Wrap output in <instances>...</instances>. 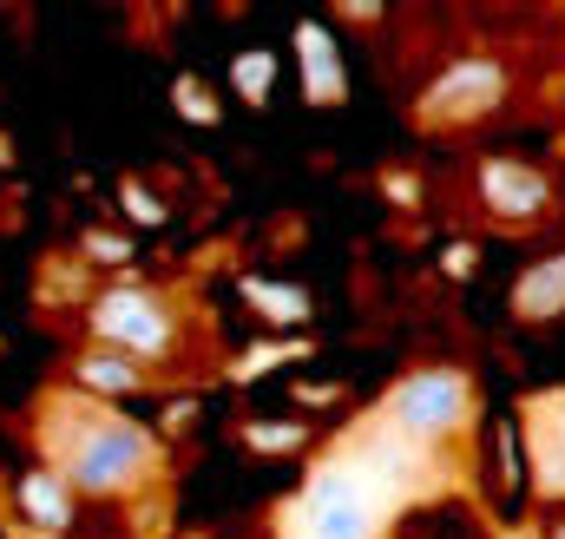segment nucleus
I'll return each mask as SVG.
<instances>
[{
	"instance_id": "obj_7",
	"label": "nucleus",
	"mask_w": 565,
	"mask_h": 539,
	"mask_svg": "<svg viewBox=\"0 0 565 539\" xmlns=\"http://www.w3.org/2000/svg\"><path fill=\"white\" fill-rule=\"evenodd\" d=\"M73 382H79L86 395H139L151 376H145L139 356H126V349H113V342H86V349L73 356Z\"/></svg>"
},
{
	"instance_id": "obj_1",
	"label": "nucleus",
	"mask_w": 565,
	"mask_h": 539,
	"mask_svg": "<svg viewBox=\"0 0 565 539\" xmlns=\"http://www.w3.org/2000/svg\"><path fill=\"white\" fill-rule=\"evenodd\" d=\"M415 461H422L415 441L375 427L369 447L329 461L302 487V500L289 507V539H375L382 533V514L395 507V487L408 480L402 467H415Z\"/></svg>"
},
{
	"instance_id": "obj_5",
	"label": "nucleus",
	"mask_w": 565,
	"mask_h": 539,
	"mask_svg": "<svg viewBox=\"0 0 565 539\" xmlns=\"http://www.w3.org/2000/svg\"><path fill=\"white\" fill-rule=\"evenodd\" d=\"M500 106H507V66L487 60V53H467V60H454L427 80L422 126H473Z\"/></svg>"
},
{
	"instance_id": "obj_14",
	"label": "nucleus",
	"mask_w": 565,
	"mask_h": 539,
	"mask_svg": "<svg viewBox=\"0 0 565 539\" xmlns=\"http://www.w3.org/2000/svg\"><path fill=\"white\" fill-rule=\"evenodd\" d=\"M171 106H178L191 126H217V119H224V106L211 99V86H204V80H191V73H178V80H171Z\"/></svg>"
},
{
	"instance_id": "obj_21",
	"label": "nucleus",
	"mask_w": 565,
	"mask_h": 539,
	"mask_svg": "<svg viewBox=\"0 0 565 539\" xmlns=\"http://www.w3.org/2000/svg\"><path fill=\"white\" fill-rule=\"evenodd\" d=\"M553 539H565V520H559V527H553Z\"/></svg>"
},
{
	"instance_id": "obj_10",
	"label": "nucleus",
	"mask_w": 565,
	"mask_h": 539,
	"mask_svg": "<svg viewBox=\"0 0 565 539\" xmlns=\"http://www.w3.org/2000/svg\"><path fill=\"white\" fill-rule=\"evenodd\" d=\"M13 507L40 527V533H66L73 527V487H66V474H53V467H33V474H20V487H13Z\"/></svg>"
},
{
	"instance_id": "obj_2",
	"label": "nucleus",
	"mask_w": 565,
	"mask_h": 539,
	"mask_svg": "<svg viewBox=\"0 0 565 539\" xmlns=\"http://www.w3.org/2000/svg\"><path fill=\"white\" fill-rule=\"evenodd\" d=\"M40 441L53 454V474H66L73 494H132L158 467L151 434L106 402H53L40 421Z\"/></svg>"
},
{
	"instance_id": "obj_18",
	"label": "nucleus",
	"mask_w": 565,
	"mask_h": 539,
	"mask_svg": "<svg viewBox=\"0 0 565 539\" xmlns=\"http://www.w3.org/2000/svg\"><path fill=\"white\" fill-rule=\"evenodd\" d=\"M440 264H447L454 283H460V276H473V244H447V257H440Z\"/></svg>"
},
{
	"instance_id": "obj_11",
	"label": "nucleus",
	"mask_w": 565,
	"mask_h": 539,
	"mask_svg": "<svg viewBox=\"0 0 565 539\" xmlns=\"http://www.w3.org/2000/svg\"><path fill=\"white\" fill-rule=\"evenodd\" d=\"M513 316L520 323H546V316H565V251L533 264L520 283H513Z\"/></svg>"
},
{
	"instance_id": "obj_6",
	"label": "nucleus",
	"mask_w": 565,
	"mask_h": 539,
	"mask_svg": "<svg viewBox=\"0 0 565 539\" xmlns=\"http://www.w3.org/2000/svg\"><path fill=\"white\" fill-rule=\"evenodd\" d=\"M473 184H480V204H487L493 218H507V224H533V218L553 211L546 171H533V165H520V158H487Z\"/></svg>"
},
{
	"instance_id": "obj_20",
	"label": "nucleus",
	"mask_w": 565,
	"mask_h": 539,
	"mask_svg": "<svg viewBox=\"0 0 565 539\" xmlns=\"http://www.w3.org/2000/svg\"><path fill=\"white\" fill-rule=\"evenodd\" d=\"M382 191L402 198V204H415V178H382Z\"/></svg>"
},
{
	"instance_id": "obj_17",
	"label": "nucleus",
	"mask_w": 565,
	"mask_h": 539,
	"mask_svg": "<svg viewBox=\"0 0 565 539\" xmlns=\"http://www.w3.org/2000/svg\"><path fill=\"white\" fill-rule=\"evenodd\" d=\"M119 204L132 211V224H164V204H158V198L145 191L139 178H126V184H119Z\"/></svg>"
},
{
	"instance_id": "obj_4",
	"label": "nucleus",
	"mask_w": 565,
	"mask_h": 539,
	"mask_svg": "<svg viewBox=\"0 0 565 539\" xmlns=\"http://www.w3.org/2000/svg\"><path fill=\"white\" fill-rule=\"evenodd\" d=\"M93 342H113V349H126L139 362H164L178 349V316H171V303L158 289L119 283V289H106L93 303Z\"/></svg>"
},
{
	"instance_id": "obj_19",
	"label": "nucleus",
	"mask_w": 565,
	"mask_h": 539,
	"mask_svg": "<svg viewBox=\"0 0 565 539\" xmlns=\"http://www.w3.org/2000/svg\"><path fill=\"white\" fill-rule=\"evenodd\" d=\"M191 414H198V402H178V408H164V427L178 434V427H191Z\"/></svg>"
},
{
	"instance_id": "obj_16",
	"label": "nucleus",
	"mask_w": 565,
	"mask_h": 539,
	"mask_svg": "<svg viewBox=\"0 0 565 539\" xmlns=\"http://www.w3.org/2000/svg\"><path fill=\"white\" fill-rule=\"evenodd\" d=\"M93 264H132V237H119V231H86V244H79Z\"/></svg>"
},
{
	"instance_id": "obj_8",
	"label": "nucleus",
	"mask_w": 565,
	"mask_h": 539,
	"mask_svg": "<svg viewBox=\"0 0 565 539\" xmlns=\"http://www.w3.org/2000/svg\"><path fill=\"white\" fill-rule=\"evenodd\" d=\"M296 60H302V93H309V106H342L349 80H342V60H335L329 33H322L316 20L296 27Z\"/></svg>"
},
{
	"instance_id": "obj_3",
	"label": "nucleus",
	"mask_w": 565,
	"mask_h": 539,
	"mask_svg": "<svg viewBox=\"0 0 565 539\" xmlns=\"http://www.w3.org/2000/svg\"><path fill=\"white\" fill-rule=\"evenodd\" d=\"M467 421H473V382L460 369H415L382 402V427L402 434V441H415V447L454 441Z\"/></svg>"
},
{
	"instance_id": "obj_13",
	"label": "nucleus",
	"mask_w": 565,
	"mask_h": 539,
	"mask_svg": "<svg viewBox=\"0 0 565 539\" xmlns=\"http://www.w3.org/2000/svg\"><path fill=\"white\" fill-rule=\"evenodd\" d=\"M231 80H237V93H244V106H264L270 99V80H277V53H264V46H250L237 66H231Z\"/></svg>"
},
{
	"instance_id": "obj_12",
	"label": "nucleus",
	"mask_w": 565,
	"mask_h": 539,
	"mask_svg": "<svg viewBox=\"0 0 565 539\" xmlns=\"http://www.w3.org/2000/svg\"><path fill=\"white\" fill-rule=\"evenodd\" d=\"M244 296H250L277 329H302V323H309V296H302L296 283H264V276H257V283H244Z\"/></svg>"
},
{
	"instance_id": "obj_15",
	"label": "nucleus",
	"mask_w": 565,
	"mask_h": 539,
	"mask_svg": "<svg viewBox=\"0 0 565 539\" xmlns=\"http://www.w3.org/2000/svg\"><path fill=\"white\" fill-rule=\"evenodd\" d=\"M244 441H250V447H264V454H282V447H302V441H309V427H302V421H282V427L250 421V427H244Z\"/></svg>"
},
{
	"instance_id": "obj_9",
	"label": "nucleus",
	"mask_w": 565,
	"mask_h": 539,
	"mask_svg": "<svg viewBox=\"0 0 565 539\" xmlns=\"http://www.w3.org/2000/svg\"><path fill=\"white\" fill-rule=\"evenodd\" d=\"M526 434H533V467H540V487L565 494V395H540L526 408Z\"/></svg>"
}]
</instances>
